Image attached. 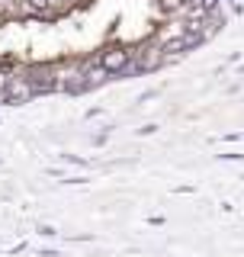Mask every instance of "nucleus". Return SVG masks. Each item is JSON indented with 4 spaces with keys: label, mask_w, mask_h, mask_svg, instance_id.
<instances>
[{
    "label": "nucleus",
    "mask_w": 244,
    "mask_h": 257,
    "mask_svg": "<svg viewBox=\"0 0 244 257\" xmlns=\"http://www.w3.org/2000/svg\"><path fill=\"white\" fill-rule=\"evenodd\" d=\"M126 61H129V52H119V48H109V52H103L100 55V68L106 71H119V68H126Z\"/></svg>",
    "instance_id": "1"
}]
</instances>
